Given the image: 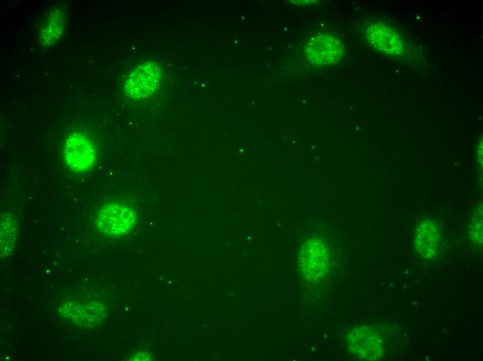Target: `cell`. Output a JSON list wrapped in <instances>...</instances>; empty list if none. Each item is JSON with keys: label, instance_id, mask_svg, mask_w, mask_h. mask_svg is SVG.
Segmentation results:
<instances>
[{"label": "cell", "instance_id": "1", "mask_svg": "<svg viewBox=\"0 0 483 361\" xmlns=\"http://www.w3.org/2000/svg\"><path fill=\"white\" fill-rule=\"evenodd\" d=\"M298 268L307 281L316 283L327 274L330 265V252L321 240L312 238L304 243L298 253Z\"/></svg>", "mask_w": 483, "mask_h": 361}, {"label": "cell", "instance_id": "2", "mask_svg": "<svg viewBox=\"0 0 483 361\" xmlns=\"http://www.w3.org/2000/svg\"><path fill=\"white\" fill-rule=\"evenodd\" d=\"M136 221V212L130 206L112 202L100 208L96 224L101 232L115 237L132 230Z\"/></svg>", "mask_w": 483, "mask_h": 361}, {"label": "cell", "instance_id": "3", "mask_svg": "<svg viewBox=\"0 0 483 361\" xmlns=\"http://www.w3.org/2000/svg\"><path fill=\"white\" fill-rule=\"evenodd\" d=\"M162 69L153 62H145L136 66L124 83L125 92L135 101L151 96L158 88Z\"/></svg>", "mask_w": 483, "mask_h": 361}, {"label": "cell", "instance_id": "4", "mask_svg": "<svg viewBox=\"0 0 483 361\" xmlns=\"http://www.w3.org/2000/svg\"><path fill=\"white\" fill-rule=\"evenodd\" d=\"M303 51L310 62L316 66H331L344 54V47L337 37L329 34H316L305 42Z\"/></svg>", "mask_w": 483, "mask_h": 361}, {"label": "cell", "instance_id": "5", "mask_svg": "<svg viewBox=\"0 0 483 361\" xmlns=\"http://www.w3.org/2000/svg\"><path fill=\"white\" fill-rule=\"evenodd\" d=\"M364 38L370 47L385 56L400 57L405 54L402 36L385 22L370 23L364 31Z\"/></svg>", "mask_w": 483, "mask_h": 361}, {"label": "cell", "instance_id": "6", "mask_svg": "<svg viewBox=\"0 0 483 361\" xmlns=\"http://www.w3.org/2000/svg\"><path fill=\"white\" fill-rule=\"evenodd\" d=\"M63 153L67 166L76 173L90 169L96 160L94 145L86 135L79 132H73L67 136Z\"/></svg>", "mask_w": 483, "mask_h": 361}, {"label": "cell", "instance_id": "7", "mask_svg": "<svg viewBox=\"0 0 483 361\" xmlns=\"http://www.w3.org/2000/svg\"><path fill=\"white\" fill-rule=\"evenodd\" d=\"M59 312L76 326L87 328L100 324L107 314V309L96 301L66 300L60 303Z\"/></svg>", "mask_w": 483, "mask_h": 361}, {"label": "cell", "instance_id": "8", "mask_svg": "<svg viewBox=\"0 0 483 361\" xmlns=\"http://www.w3.org/2000/svg\"><path fill=\"white\" fill-rule=\"evenodd\" d=\"M347 344L355 357L364 360H378L384 352L382 337L365 326H358L350 331L347 335Z\"/></svg>", "mask_w": 483, "mask_h": 361}, {"label": "cell", "instance_id": "9", "mask_svg": "<svg viewBox=\"0 0 483 361\" xmlns=\"http://www.w3.org/2000/svg\"><path fill=\"white\" fill-rule=\"evenodd\" d=\"M441 231L433 221L423 220L417 225L414 233V246L423 259L433 257L441 243Z\"/></svg>", "mask_w": 483, "mask_h": 361}, {"label": "cell", "instance_id": "10", "mask_svg": "<svg viewBox=\"0 0 483 361\" xmlns=\"http://www.w3.org/2000/svg\"><path fill=\"white\" fill-rule=\"evenodd\" d=\"M66 14L61 8L50 10L39 31V41L43 46L56 43L62 36L65 26Z\"/></svg>", "mask_w": 483, "mask_h": 361}, {"label": "cell", "instance_id": "11", "mask_svg": "<svg viewBox=\"0 0 483 361\" xmlns=\"http://www.w3.org/2000/svg\"><path fill=\"white\" fill-rule=\"evenodd\" d=\"M0 249L1 257L9 256L15 246L17 230V220L10 212H6L1 217Z\"/></svg>", "mask_w": 483, "mask_h": 361}, {"label": "cell", "instance_id": "12", "mask_svg": "<svg viewBox=\"0 0 483 361\" xmlns=\"http://www.w3.org/2000/svg\"><path fill=\"white\" fill-rule=\"evenodd\" d=\"M478 207L473 215L471 224V237L480 244L482 242V209Z\"/></svg>", "mask_w": 483, "mask_h": 361}, {"label": "cell", "instance_id": "13", "mask_svg": "<svg viewBox=\"0 0 483 361\" xmlns=\"http://www.w3.org/2000/svg\"><path fill=\"white\" fill-rule=\"evenodd\" d=\"M153 355L146 351H139L136 353L133 354L129 360H153Z\"/></svg>", "mask_w": 483, "mask_h": 361}]
</instances>
